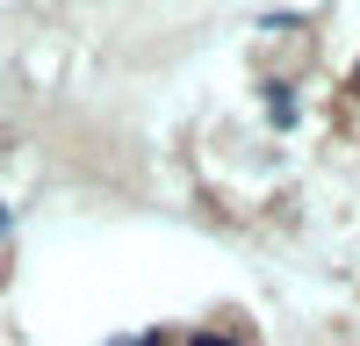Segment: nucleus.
I'll list each match as a JSON object with an SVG mask.
<instances>
[{"label":"nucleus","mask_w":360,"mask_h":346,"mask_svg":"<svg viewBox=\"0 0 360 346\" xmlns=\"http://www.w3.org/2000/svg\"><path fill=\"white\" fill-rule=\"evenodd\" d=\"M195 346H231V339H217V332H202V339H195Z\"/></svg>","instance_id":"obj_1"},{"label":"nucleus","mask_w":360,"mask_h":346,"mask_svg":"<svg viewBox=\"0 0 360 346\" xmlns=\"http://www.w3.org/2000/svg\"><path fill=\"white\" fill-rule=\"evenodd\" d=\"M123 346H144V339H123Z\"/></svg>","instance_id":"obj_2"}]
</instances>
